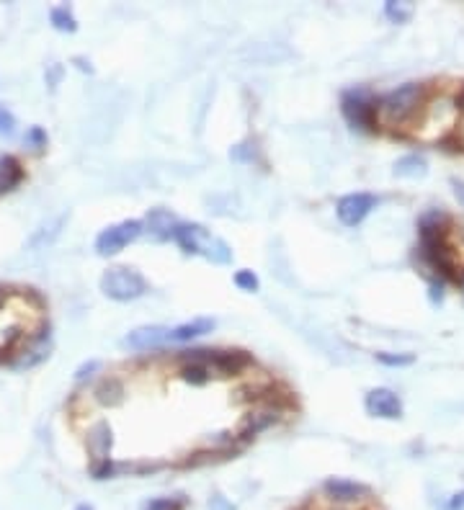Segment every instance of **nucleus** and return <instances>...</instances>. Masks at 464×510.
I'll list each match as a JSON object with an SVG mask.
<instances>
[{
  "mask_svg": "<svg viewBox=\"0 0 464 510\" xmlns=\"http://www.w3.org/2000/svg\"><path fill=\"white\" fill-rule=\"evenodd\" d=\"M186 505L183 498H155L142 505V510H181Z\"/></svg>",
  "mask_w": 464,
  "mask_h": 510,
  "instance_id": "nucleus-23",
  "label": "nucleus"
},
{
  "mask_svg": "<svg viewBox=\"0 0 464 510\" xmlns=\"http://www.w3.org/2000/svg\"><path fill=\"white\" fill-rule=\"evenodd\" d=\"M88 446L90 451L99 456V461L109 459L111 453V446H114V431H111L109 422H96L93 428L88 431Z\"/></svg>",
  "mask_w": 464,
  "mask_h": 510,
  "instance_id": "nucleus-16",
  "label": "nucleus"
},
{
  "mask_svg": "<svg viewBox=\"0 0 464 510\" xmlns=\"http://www.w3.org/2000/svg\"><path fill=\"white\" fill-rule=\"evenodd\" d=\"M452 188H454V196L459 198V204L464 206V181H452Z\"/></svg>",
  "mask_w": 464,
  "mask_h": 510,
  "instance_id": "nucleus-32",
  "label": "nucleus"
},
{
  "mask_svg": "<svg viewBox=\"0 0 464 510\" xmlns=\"http://www.w3.org/2000/svg\"><path fill=\"white\" fill-rule=\"evenodd\" d=\"M341 111L346 121L354 129H372V124L376 121L374 116V101L369 99L366 90H346L341 99Z\"/></svg>",
  "mask_w": 464,
  "mask_h": 510,
  "instance_id": "nucleus-8",
  "label": "nucleus"
},
{
  "mask_svg": "<svg viewBox=\"0 0 464 510\" xmlns=\"http://www.w3.org/2000/svg\"><path fill=\"white\" fill-rule=\"evenodd\" d=\"M385 16L390 21H395V23H405L413 16V6L410 3H395V0H390L385 6Z\"/></svg>",
  "mask_w": 464,
  "mask_h": 510,
  "instance_id": "nucleus-22",
  "label": "nucleus"
},
{
  "mask_svg": "<svg viewBox=\"0 0 464 510\" xmlns=\"http://www.w3.org/2000/svg\"><path fill=\"white\" fill-rule=\"evenodd\" d=\"M425 88L418 83H405L400 88L390 90L387 96L374 103V116L376 121H382L387 127H400L418 114V108L423 103Z\"/></svg>",
  "mask_w": 464,
  "mask_h": 510,
  "instance_id": "nucleus-2",
  "label": "nucleus"
},
{
  "mask_svg": "<svg viewBox=\"0 0 464 510\" xmlns=\"http://www.w3.org/2000/svg\"><path fill=\"white\" fill-rule=\"evenodd\" d=\"M173 240L183 247V253L204 255L212 263H230L232 261V250L225 240L214 237L212 232H207L201 225H188V222H178Z\"/></svg>",
  "mask_w": 464,
  "mask_h": 510,
  "instance_id": "nucleus-3",
  "label": "nucleus"
},
{
  "mask_svg": "<svg viewBox=\"0 0 464 510\" xmlns=\"http://www.w3.org/2000/svg\"><path fill=\"white\" fill-rule=\"evenodd\" d=\"M96 400H99L101 405H109V407H114V405H119L121 400H124V384L119 382L117 376H109V379H103V382L96 387Z\"/></svg>",
  "mask_w": 464,
  "mask_h": 510,
  "instance_id": "nucleus-18",
  "label": "nucleus"
},
{
  "mask_svg": "<svg viewBox=\"0 0 464 510\" xmlns=\"http://www.w3.org/2000/svg\"><path fill=\"white\" fill-rule=\"evenodd\" d=\"M101 292L114 302H132L148 292V281L134 268L114 265L101 276Z\"/></svg>",
  "mask_w": 464,
  "mask_h": 510,
  "instance_id": "nucleus-6",
  "label": "nucleus"
},
{
  "mask_svg": "<svg viewBox=\"0 0 464 510\" xmlns=\"http://www.w3.org/2000/svg\"><path fill=\"white\" fill-rule=\"evenodd\" d=\"M31 330H44L39 296L0 289V361L29 338Z\"/></svg>",
  "mask_w": 464,
  "mask_h": 510,
  "instance_id": "nucleus-1",
  "label": "nucleus"
},
{
  "mask_svg": "<svg viewBox=\"0 0 464 510\" xmlns=\"http://www.w3.org/2000/svg\"><path fill=\"white\" fill-rule=\"evenodd\" d=\"M181 379L186 384H191V387H204V384L212 382V374H209V369L204 363H186L181 369Z\"/></svg>",
  "mask_w": 464,
  "mask_h": 510,
  "instance_id": "nucleus-20",
  "label": "nucleus"
},
{
  "mask_svg": "<svg viewBox=\"0 0 464 510\" xmlns=\"http://www.w3.org/2000/svg\"><path fill=\"white\" fill-rule=\"evenodd\" d=\"M29 139L34 142V145H44V139H47V137H44V132H41L39 127H34L29 132Z\"/></svg>",
  "mask_w": 464,
  "mask_h": 510,
  "instance_id": "nucleus-33",
  "label": "nucleus"
},
{
  "mask_svg": "<svg viewBox=\"0 0 464 510\" xmlns=\"http://www.w3.org/2000/svg\"><path fill=\"white\" fill-rule=\"evenodd\" d=\"M114 471H117V467L111 464V459H103L93 467V477L96 480H106V477H114Z\"/></svg>",
  "mask_w": 464,
  "mask_h": 510,
  "instance_id": "nucleus-28",
  "label": "nucleus"
},
{
  "mask_svg": "<svg viewBox=\"0 0 464 510\" xmlns=\"http://www.w3.org/2000/svg\"><path fill=\"white\" fill-rule=\"evenodd\" d=\"M379 204V198L372 196V194H364V191H359V194H348V196H343L341 201H338V219L343 222L346 227H356L361 225L366 216L372 214V209Z\"/></svg>",
  "mask_w": 464,
  "mask_h": 510,
  "instance_id": "nucleus-9",
  "label": "nucleus"
},
{
  "mask_svg": "<svg viewBox=\"0 0 464 510\" xmlns=\"http://www.w3.org/2000/svg\"><path fill=\"white\" fill-rule=\"evenodd\" d=\"M456 119H459V103L454 99H449V96H438L418 116L415 137L423 139V142H438V139H444L454 129Z\"/></svg>",
  "mask_w": 464,
  "mask_h": 510,
  "instance_id": "nucleus-4",
  "label": "nucleus"
},
{
  "mask_svg": "<svg viewBox=\"0 0 464 510\" xmlns=\"http://www.w3.org/2000/svg\"><path fill=\"white\" fill-rule=\"evenodd\" d=\"M209 508H212V510H235L232 505H230V502H225V498H222V495L212 498V500H209Z\"/></svg>",
  "mask_w": 464,
  "mask_h": 510,
  "instance_id": "nucleus-29",
  "label": "nucleus"
},
{
  "mask_svg": "<svg viewBox=\"0 0 464 510\" xmlns=\"http://www.w3.org/2000/svg\"><path fill=\"white\" fill-rule=\"evenodd\" d=\"M366 412L374 418H385V420H397L403 415V402L392 389H372L366 392Z\"/></svg>",
  "mask_w": 464,
  "mask_h": 510,
  "instance_id": "nucleus-10",
  "label": "nucleus"
},
{
  "mask_svg": "<svg viewBox=\"0 0 464 510\" xmlns=\"http://www.w3.org/2000/svg\"><path fill=\"white\" fill-rule=\"evenodd\" d=\"M428 173V163L423 155H405L395 163L397 178H423Z\"/></svg>",
  "mask_w": 464,
  "mask_h": 510,
  "instance_id": "nucleus-17",
  "label": "nucleus"
},
{
  "mask_svg": "<svg viewBox=\"0 0 464 510\" xmlns=\"http://www.w3.org/2000/svg\"><path fill=\"white\" fill-rule=\"evenodd\" d=\"M99 369V361H90V363H85V366H80L78 369V379H85L90 371H96Z\"/></svg>",
  "mask_w": 464,
  "mask_h": 510,
  "instance_id": "nucleus-31",
  "label": "nucleus"
},
{
  "mask_svg": "<svg viewBox=\"0 0 464 510\" xmlns=\"http://www.w3.org/2000/svg\"><path fill=\"white\" fill-rule=\"evenodd\" d=\"M464 508V495H454V500L449 502V510H462Z\"/></svg>",
  "mask_w": 464,
  "mask_h": 510,
  "instance_id": "nucleus-34",
  "label": "nucleus"
},
{
  "mask_svg": "<svg viewBox=\"0 0 464 510\" xmlns=\"http://www.w3.org/2000/svg\"><path fill=\"white\" fill-rule=\"evenodd\" d=\"M16 132V119L6 106H0V137H10Z\"/></svg>",
  "mask_w": 464,
  "mask_h": 510,
  "instance_id": "nucleus-27",
  "label": "nucleus"
},
{
  "mask_svg": "<svg viewBox=\"0 0 464 510\" xmlns=\"http://www.w3.org/2000/svg\"><path fill=\"white\" fill-rule=\"evenodd\" d=\"M376 358H379V363H385V366H410L415 361L413 354H379Z\"/></svg>",
  "mask_w": 464,
  "mask_h": 510,
  "instance_id": "nucleus-25",
  "label": "nucleus"
},
{
  "mask_svg": "<svg viewBox=\"0 0 464 510\" xmlns=\"http://www.w3.org/2000/svg\"><path fill=\"white\" fill-rule=\"evenodd\" d=\"M441 299H444V286L434 284V286H431V302H434V305H438Z\"/></svg>",
  "mask_w": 464,
  "mask_h": 510,
  "instance_id": "nucleus-30",
  "label": "nucleus"
},
{
  "mask_svg": "<svg viewBox=\"0 0 464 510\" xmlns=\"http://www.w3.org/2000/svg\"><path fill=\"white\" fill-rule=\"evenodd\" d=\"M75 510H93V508H90V505H78Z\"/></svg>",
  "mask_w": 464,
  "mask_h": 510,
  "instance_id": "nucleus-35",
  "label": "nucleus"
},
{
  "mask_svg": "<svg viewBox=\"0 0 464 510\" xmlns=\"http://www.w3.org/2000/svg\"><path fill=\"white\" fill-rule=\"evenodd\" d=\"M168 330L170 327H163V325H145V327L132 330L121 343H124V348H132V351H150V348L168 343Z\"/></svg>",
  "mask_w": 464,
  "mask_h": 510,
  "instance_id": "nucleus-11",
  "label": "nucleus"
},
{
  "mask_svg": "<svg viewBox=\"0 0 464 510\" xmlns=\"http://www.w3.org/2000/svg\"><path fill=\"white\" fill-rule=\"evenodd\" d=\"M325 492H327V498L336 502H356L369 495V487L361 484V482L338 480V477H333V480L325 482Z\"/></svg>",
  "mask_w": 464,
  "mask_h": 510,
  "instance_id": "nucleus-12",
  "label": "nucleus"
},
{
  "mask_svg": "<svg viewBox=\"0 0 464 510\" xmlns=\"http://www.w3.org/2000/svg\"><path fill=\"white\" fill-rule=\"evenodd\" d=\"M181 361L186 363H204L212 374V379H225L235 376L245 369L250 358L243 351H212V348H191L181 351Z\"/></svg>",
  "mask_w": 464,
  "mask_h": 510,
  "instance_id": "nucleus-5",
  "label": "nucleus"
},
{
  "mask_svg": "<svg viewBox=\"0 0 464 510\" xmlns=\"http://www.w3.org/2000/svg\"><path fill=\"white\" fill-rule=\"evenodd\" d=\"M279 415H281L279 407H258V410H253L250 415H245V420L240 425V433H243L245 438H250V436H256V433L271 428V425L279 420Z\"/></svg>",
  "mask_w": 464,
  "mask_h": 510,
  "instance_id": "nucleus-13",
  "label": "nucleus"
},
{
  "mask_svg": "<svg viewBox=\"0 0 464 510\" xmlns=\"http://www.w3.org/2000/svg\"><path fill=\"white\" fill-rule=\"evenodd\" d=\"M230 157L237 160V163H253V160H258V147L253 145V142H243V145L232 147Z\"/></svg>",
  "mask_w": 464,
  "mask_h": 510,
  "instance_id": "nucleus-24",
  "label": "nucleus"
},
{
  "mask_svg": "<svg viewBox=\"0 0 464 510\" xmlns=\"http://www.w3.org/2000/svg\"><path fill=\"white\" fill-rule=\"evenodd\" d=\"M23 178L19 160H13L10 155H0V194H6Z\"/></svg>",
  "mask_w": 464,
  "mask_h": 510,
  "instance_id": "nucleus-19",
  "label": "nucleus"
},
{
  "mask_svg": "<svg viewBox=\"0 0 464 510\" xmlns=\"http://www.w3.org/2000/svg\"><path fill=\"white\" fill-rule=\"evenodd\" d=\"M50 19H52V26H54L57 31H68V34H72V31L78 29L75 16L68 10V6H57V8H52Z\"/></svg>",
  "mask_w": 464,
  "mask_h": 510,
  "instance_id": "nucleus-21",
  "label": "nucleus"
},
{
  "mask_svg": "<svg viewBox=\"0 0 464 510\" xmlns=\"http://www.w3.org/2000/svg\"><path fill=\"white\" fill-rule=\"evenodd\" d=\"M214 330V320L209 317H199V320H191V323H183L178 327H170L168 330V343H186V340H194L199 335H207Z\"/></svg>",
  "mask_w": 464,
  "mask_h": 510,
  "instance_id": "nucleus-14",
  "label": "nucleus"
},
{
  "mask_svg": "<svg viewBox=\"0 0 464 510\" xmlns=\"http://www.w3.org/2000/svg\"><path fill=\"white\" fill-rule=\"evenodd\" d=\"M142 235V222L139 219H124L119 225L106 227L99 237H96V253L99 255H117L121 253L129 243H134Z\"/></svg>",
  "mask_w": 464,
  "mask_h": 510,
  "instance_id": "nucleus-7",
  "label": "nucleus"
},
{
  "mask_svg": "<svg viewBox=\"0 0 464 510\" xmlns=\"http://www.w3.org/2000/svg\"><path fill=\"white\" fill-rule=\"evenodd\" d=\"M235 286L243 292H256L258 289V276L253 271H237L235 274Z\"/></svg>",
  "mask_w": 464,
  "mask_h": 510,
  "instance_id": "nucleus-26",
  "label": "nucleus"
},
{
  "mask_svg": "<svg viewBox=\"0 0 464 510\" xmlns=\"http://www.w3.org/2000/svg\"><path fill=\"white\" fill-rule=\"evenodd\" d=\"M145 225H148L150 235L155 237V240H170V237H173V232H176L178 222H176V216L170 214L168 209H150Z\"/></svg>",
  "mask_w": 464,
  "mask_h": 510,
  "instance_id": "nucleus-15",
  "label": "nucleus"
}]
</instances>
